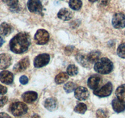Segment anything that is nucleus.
Wrapping results in <instances>:
<instances>
[{"instance_id": "obj_1", "label": "nucleus", "mask_w": 125, "mask_h": 118, "mask_svg": "<svg viewBox=\"0 0 125 118\" xmlns=\"http://www.w3.org/2000/svg\"><path fill=\"white\" fill-rule=\"evenodd\" d=\"M31 42V37L28 33H18L10 41V49L15 53H24L28 49Z\"/></svg>"}, {"instance_id": "obj_2", "label": "nucleus", "mask_w": 125, "mask_h": 118, "mask_svg": "<svg viewBox=\"0 0 125 118\" xmlns=\"http://www.w3.org/2000/svg\"><path fill=\"white\" fill-rule=\"evenodd\" d=\"M94 70L100 74H108L113 69V64L109 59L107 58H101L99 59L94 64Z\"/></svg>"}, {"instance_id": "obj_3", "label": "nucleus", "mask_w": 125, "mask_h": 118, "mask_svg": "<svg viewBox=\"0 0 125 118\" xmlns=\"http://www.w3.org/2000/svg\"><path fill=\"white\" fill-rule=\"evenodd\" d=\"M10 111L14 116H21L27 112L28 106L22 102H15L10 105Z\"/></svg>"}, {"instance_id": "obj_4", "label": "nucleus", "mask_w": 125, "mask_h": 118, "mask_svg": "<svg viewBox=\"0 0 125 118\" xmlns=\"http://www.w3.org/2000/svg\"><path fill=\"white\" fill-rule=\"evenodd\" d=\"M50 34L44 29L38 30L34 35V41L38 45H44L49 41Z\"/></svg>"}, {"instance_id": "obj_5", "label": "nucleus", "mask_w": 125, "mask_h": 118, "mask_svg": "<svg viewBox=\"0 0 125 118\" xmlns=\"http://www.w3.org/2000/svg\"><path fill=\"white\" fill-rule=\"evenodd\" d=\"M113 91V85L111 82H108L100 89L94 90L93 93L99 97L103 98L108 96L111 94Z\"/></svg>"}, {"instance_id": "obj_6", "label": "nucleus", "mask_w": 125, "mask_h": 118, "mask_svg": "<svg viewBox=\"0 0 125 118\" xmlns=\"http://www.w3.org/2000/svg\"><path fill=\"white\" fill-rule=\"evenodd\" d=\"M112 24L116 29L125 27V14L121 13H116L113 17Z\"/></svg>"}, {"instance_id": "obj_7", "label": "nucleus", "mask_w": 125, "mask_h": 118, "mask_svg": "<svg viewBox=\"0 0 125 118\" xmlns=\"http://www.w3.org/2000/svg\"><path fill=\"white\" fill-rule=\"evenodd\" d=\"M50 60V56L47 53H43L38 55L34 59V66L36 68L43 67L46 65Z\"/></svg>"}, {"instance_id": "obj_8", "label": "nucleus", "mask_w": 125, "mask_h": 118, "mask_svg": "<svg viewBox=\"0 0 125 118\" xmlns=\"http://www.w3.org/2000/svg\"><path fill=\"white\" fill-rule=\"evenodd\" d=\"M27 6L31 13H40L43 10V6L40 0H28Z\"/></svg>"}, {"instance_id": "obj_9", "label": "nucleus", "mask_w": 125, "mask_h": 118, "mask_svg": "<svg viewBox=\"0 0 125 118\" xmlns=\"http://www.w3.org/2000/svg\"><path fill=\"white\" fill-rule=\"evenodd\" d=\"M90 96L88 90L83 86H79L76 88L74 92V96L76 99L80 101L87 100Z\"/></svg>"}, {"instance_id": "obj_10", "label": "nucleus", "mask_w": 125, "mask_h": 118, "mask_svg": "<svg viewBox=\"0 0 125 118\" xmlns=\"http://www.w3.org/2000/svg\"><path fill=\"white\" fill-rule=\"evenodd\" d=\"M30 66V60L29 58L25 57L19 61L13 68V70L15 72H21L27 69Z\"/></svg>"}, {"instance_id": "obj_11", "label": "nucleus", "mask_w": 125, "mask_h": 118, "mask_svg": "<svg viewBox=\"0 0 125 118\" xmlns=\"http://www.w3.org/2000/svg\"><path fill=\"white\" fill-rule=\"evenodd\" d=\"M11 63V57L8 53L0 54V69H6Z\"/></svg>"}, {"instance_id": "obj_12", "label": "nucleus", "mask_w": 125, "mask_h": 118, "mask_svg": "<svg viewBox=\"0 0 125 118\" xmlns=\"http://www.w3.org/2000/svg\"><path fill=\"white\" fill-rule=\"evenodd\" d=\"M13 73L9 71H3L0 73V81L3 83L6 84H11L13 82Z\"/></svg>"}, {"instance_id": "obj_13", "label": "nucleus", "mask_w": 125, "mask_h": 118, "mask_svg": "<svg viewBox=\"0 0 125 118\" xmlns=\"http://www.w3.org/2000/svg\"><path fill=\"white\" fill-rule=\"evenodd\" d=\"M113 109L116 112H121L125 110V101L119 98L114 99L112 101Z\"/></svg>"}, {"instance_id": "obj_14", "label": "nucleus", "mask_w": 125, "mask_h": 118, "mask_svg": "<svg viewBox=\"0 0 125 118\" xmlns=\"http://www.w3.org/2000/svg\"><path fill=\"white\" fill-rule=\"evenodd\" d=\"M101 78L99 75H94L90 76L88 80V86L89 88L93 90H96L98 89V86L101 82Z\"/></svg>"}, {"instance_id": "obj_15", "label": "nucleus", "mask_w": 125, "mask_h": 118, "mask_svg": "<svg viewBox=\"0 0 125 118\" xmlns=\"http://www.w3.org/2000/svg\"><path fill=\"white\" fill-rule=\"evenodd\" d=\"M73 16V13L67 8H62L58 13V17L64 21H68Z\"/></svg>"}, {"instance_id": "obj_16", "label": "nucleus", "mask_w": 125, "mask_h": 118, "mask_svg": "<svg viewBox=\"0 0 125 118\" xmlns=\"http://www.w3.org/2000/svg\"><path fill=\"white\" fill-rule=\"evenodd\" d=\"M22 98L24 102L27 103H31L34 102L38 98V94L34 92H27L23 93Z\"/></svg>"}, {"instance_id": "obj_17", "label": "nucleus", "mask_w": 125, "mask_h": 118, "mask_svg": "<svg viewBox=\"0 0 125 118\" xmlns=\"http://www.w3.org/2000/svg\"><path fill=\"white\" fill-rule=\"evenodd\" d=\"M44 107L50 111H53L58 108V102L54 98H50L45 100L44 103Z\"/></svg>"}, {"instance_id": "obj_18", "label": "nucleus", "mask_w": 125, "mask_h": 118, "mask_svg": "<svg viewBox=\"0 0 125 118\" xmlns=\"http://www.w3.org/2000/svg\"><path fill=\"white\" fill-rule=\"evenodd\" d=\"M76 60L80 65L86 68H90L92 65V63L89 61L87 55H83V54H78L76 57Z\"/></svg>"}, {"instance_id": "obj_19", "label": "nucleus", "mask_w": 125, "mask_h": 118, "mask_svg": "<svg viewBox=\"0 0 125 118\" xmlns=\"http://www.w3.org/2000/svg\"><path fill=\"white\" fill-rule=\"evenodd\" d=\"M12 27L9 24L3 23L0 25V34L4 36H7L11 33Z\"/></svg>"}, {"instance_id": "obj_20", "label": "nucleus", "mask_w": 125, "mask_h": 118, "mask_svg": "<svg viewBox=\"0 0 125 118\" xmlns=\"http://www.w3.org/2000/svg\"><path fill=\"white\" fill-rule=\"evenodd\" d=\"M117 98L125 101V84L119 86L115 92Z\"/></svg>"}, {"instance_id": "obj_21", "label": "nucleus", "mask_w": 125, "mask_h": 118, "mask_svg": "<svg viewBox=\"0 0 125 118\" xmlns=\"http://www.w3.org/2000/svg\"><path fill=\"white\" fill-rule=\"evenodd\" d=\"M100 55L101 53L99 51H92L87 55V57L91 63H93L99 60Z\"/></svg>"}, {"instance_id": "obj_22", "label": "nucleus", "mask_w": 125, "mask_h": 118, "mask_svg": "<svg viewBox=\"0 0 125 118\" xmlns=\"http://www.w3.org/2000/svg\"><path fill=\"white\" fill-rule=\"evenodd\" d=\"M69 76L68 73L65 72H61L59 73L55 78V82L57 84H61L65 82L68 79Z\"/></svg>"}, {"instance_id": "obj_23", "label": "nucleus", "mask_w": 125, "mask_h": 118, "mask_svg": "<svg viewBox=\"0 0 125 118\" xmlns=\"http://www.w3.org/2000/svg\"><path fill=\"white\" fill-rule=\"evenodd\" d=\"M69 6L72 9L78 11L81 9L82 6V1L81 0H70Z\"/></svg>"}, {"instance_id": "obj_24", "label": "nucleus", "mask_w": 125, "mask_h": 118, "mask_svg": "<svg viewBox=\"0 0 125 118\" xmlns=\"http://www.w3.org/2000/svg\"><path fill=\"white\" fill-rule=\"evenodd\" d=\"M87 110V106L84 103H79L74 108V111L79 114H84Z\"/></svg>"}, {"instance_id": "obj_25", "label": "nucleus", "mask_w": 125, "mask_h": 118, "mask_svg": "<svg viewBox=\"0 0 125 118\" xmlns=\"http://www.w3.org/2000/svg\"><path fill=\"white\" fill-rule=\"evenodd\" d=\"M76 88V84L71 82L67 83L64 86V90L67 93H71L75 90Z\"/></svg>"}, {"instance_id": "obj_26", "label": "nucleus", "mask_w": 125, "mask_h": 118, "mask_svg": "<svg viewBox=\"0 0 125 118\" xmlns=\"http://www.w3.org/2000/svg\"><path fill=\"white\" fill-rule=\"evenodd\" d=\"M78 68L76 65H70L67 68V73L68 75L73 76L78 74Z\"/></svg>"}, {"instance_id": "obj_27", "label": "nucleus", "mask_w": 125, "mask_h": 118, "mask_svg": "<svg viewBox=\"0 0 125 118\" xmlns=\"http://www.w3.org/2000/svg\"><path fill=\"white\" fill-rule=\"evenodd\" d=\"M96 115L97 118H108V112L105 109H99Z\"/></svg>"}, {"instance_id": "obj_28", "label": "nucleus", "mask_w": 125, "mask_h": 118, "mask_svg": "<svg viewBox=\"0 0 125 118\" xmlns=\"http://www.w3.org/2000/svg\"><path fill=\"white\" fill-rule=\"evenodd\" d=\"M4 3H6L8 6H10L11 9H16L18 4V0H3Z\"/></svg>"}, {"instance_id": "obj_29", "label": "nucleus", "mask_w": 125, "mask_h": 118, "mask_svg": "<svg viewBox=\"0 0 125 118\" xmlns=\"http://www.w3.org/2000/svg\"><path fill=\"white\" fill-rule=\"evenodd\" d=\"M117 53L119 57L125 59V44H122L119 45L117 49Z\"/></svg>"}, {"instance_id": "obj_30", "label": "nucleus", "mask_w": 125, "mask_h": 118, "mask_svg": "<svg viewBox=\"0 0 125 118\" xmlns=\"http://www.w3.org/2000/svg\"><path fill=\"white\" fill-rule=\"evenodd\" d=\"M8 102V98L5 96H0V108L4 106Z\"/></svg>"}, {"instance_id": "obj_31", "label": "nucleus", "mask_w": 125, "mask_h": 118, "mask_svg": "<svg viewBox=\"0 0 125 118\" xmlns=\"http://www.w3.org/2000/svg\"><path fill=\"white\" fill-rule=\"evenodd\" d=\"M20 83L23 84H27L28 82V78L27 76H21V78H20Z\"/></svg>"}, {"instance_id": "obj_32", "label": "nucleus", "mask_w": 125, "mask_h": 118, "mask_svg": "<svg viewBox=\"0 0 125 118\" xmlns=\"http://www.w3.org/2000/svg\"><path fill=\"white\" fill-rule=\"evenodd\" d=\"M7 92V88L0 84V94H4Z\"/></svg>"}, {"instance_id": "obj_33", "label": "nucleus", "mask_w": 125, "mask_h": 118, "mask_svg": "<svg viewBox=\"0 0 125 118\" xmlns=\"http://www.w3.org/2000/svg\"><path fill=\"white\" fill-rule=\"evenodd\" d=\"M0 118H11L5 112H0Z\"/></svg>"}, {"instance_id": "obj_34", "label": "nucleus", "mask_w": 125, "mask_h": 118, "mask_svg": "<svg viewBox=\"0 0 125 118\" xmlns=\"http://www.w3.org/2000/svg\"><path fill=\"white\" fill-rule=\"evenodd\" d=\"M4 42V40H3V39L0 36V47L2 46V45H3Z\"/></svg>"}, {"instance_id": "obj_35", "label": "nucleus", "mask_w": 125, "mask_h": 118, "mask_svg": "<svg viewBox=\"0 0 125 118\" xmlns=\"http://www.w3.org/2000/svg\"><path fill=\"white\" fill-rule=\"evenodd\" d=\"M109 1V0H101V3L104 4V5H106V4Z\"/></svg>"}, {"instance_id": "obj_36", "label": "nucleus", "mask_w": 125, "mask_h": 118, "mask_svg": "<svg viewBox=\"0 0 125 118\" xmlns=\"http://www.w3.org/2000/svg\"><path fill=\"white\" fill-rule=\"evenodd\" d=\"M30 118H40L38 115H37V114H34V115L32 116Z\"/></svg>"}, {"instance_id": "obj_37", "label": "nucleus", "mask_w": 125, "mask_h": 118, "mask_svg": "<svg viewBox=\"0 0 125 118\" xmlns=\"http://www.w3.org/2000/svg\"><path fill=\"white\" fill-rule=\"evenodd\" d=\"M98 0H89V1L91 2V3H94V2L97 1Z\"/></svg>"}]
</instances>
